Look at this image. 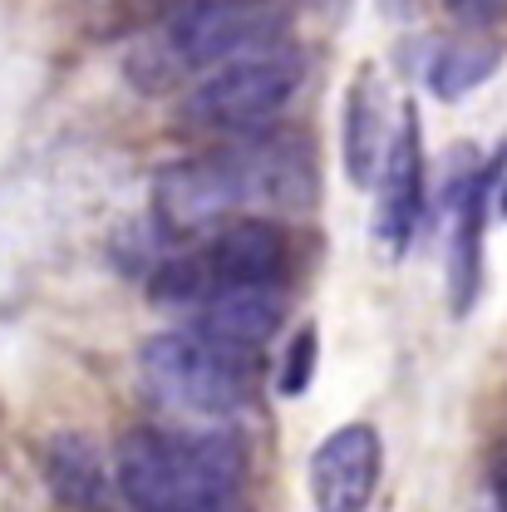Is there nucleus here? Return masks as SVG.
Here are the masks:
<instances>
[{
  "instance_id": "f257e3e1",
  "label": "nucleus",
  "mask_w": 507,
  "mask_h": 512,
  "mask_svg": "<svg viewBox=\"0 0 507 512\" xmlns=\"http://www.w3.org/2000/svg\"><path fill=\"white\" fill-rule=\"evenodd\" d=\"M316 153L301 133L261 128L217 153L168 163L153 178V212L168 237H212L242 222L252 207L306 212L316 207Z\"/></svg>"
},
{
  "instance_id": "f03ea898",
  "label": "nucleus",
  "mask_w": 507,
  "mask_h": 512,
  "mask_svg": "<svg viewBox=\"0 0 507 512\" xmlns=\"http://www.w3.org/2000/svg\"><path fill=\"white\" fill-rule=\"evenodd\" d=\"M242 478L247 458L227 434L133 429L114 458V483L133 512H247Z\"/></svg>"
},
{
  "instance_id": "7ed1b4c3",
  "label": "nucleus",
  "mask_w": 507,
  "mask_h": 512,
  "mask_svg": "<svg viewBox=\"0 0 507 512\" xmlns=\"http://www.w3.org/2000/svg\"><path fill=\"white\" fill-rule=\"evenodd\" d=\"M281 40L286 10L276 0H188L128 50L124 69L143 94H168Z\"/></svg>"
},
{
  "instance_id": "20e7f679",
  "label": "nucleus",
  "mask_w": 507,
  "mask_h": 512,
  "mask_svg": "<svg viewBox=\"0 0 507 512\" xmlns=\"http://www.w3.org/2000/svg\"><path fill=\"white\" fill-rule=\"evenodd\" d=\"M286 276V237L276 222L242 217L212 237H202L197 247L168 256L153 281L148 296L158 306H207L217 296L232 291H276V281Z\"/></svg>"
},
{
  "instance_id": "39448f33",
  "label": "nucleus",
  "mask_w": 507,
  "mask_h": 512,
  "mask_svg": "<svg viewBox=\"0 0 507 512\" xmlns=\"http://www.w3.org/2000/svg\"><path fill=\"white\" fill-rule=\"evenodd\" d=\"M138 370L148 394L188 419H232L252 404L256 365L252 355H237L197 330H163L143 345Z\"/></svg>"
},
{
  "instance_id": "423d86ee",
  "label": "nucleus",
  "mask_w": 507,
  "mask_h": 512,
  "mask_svg": "<svg viewBox=\"0 0 507 512\" xmlns=\"http://www.w3.org/2000/svg\"><path fill=\"white\" fill-rule=\"evenodd\" d=\"M301 79H306V55L291 40H281L202 74L183 94L178 119L192 133H232V138L261 133L296 99Z\"/></svg>"
},
{
  "instance_id": "0eeeda50",
  "label": "nucleus",
  "mask_w": 507,
  "mask_h": 512,
  "mask_svg": "<svg viewBox=\"0 0 507 512\" xmlns=\"http://www.w3.org/2000/svg\"><path fill=\"white\" fill-rule=\"evenodd\" d=\"M384 478V444L375 424L330 429L306 463V493L316 512H370Z\"/></svg>"
},
{
  "instance_id": "6e6552de",
  "label": "nucleus",
  "mask_w": 507,
  "mask_h": 512,
  "mask_svg": "<svg viewBox=\"0 0 507 512\" xmlns=\"http://www.w3.org/2000/svg\"><path fill=\"white\" fill-rule=\"evenodd\" d=\"M503 158H478L448 178V306L453 316H468L483 291V232H488V202L498 188Z\"/></svg>"
},
{
  "instance_id": "1a4fd4ad",
  "label": "nucleus",
  "mask_w": 507,
  "mask_h": 512,
  "mask_svg": "<svg viewBox=\"0 0 507 512\" xmlns=\"http://www.w3.org/2000/svg\"><path fill=\"white\" fill-rule=\"evenodd\" d=\"M380 207H375V232H380L384 252L404 256L409 242L419 237V222H424V207H429V168H424V128H419V109L404 104L399 109V124L389 138V153H384L380 168Z\"/></svg>"
},
{
  "instance_id": "9d476101",
  "label": "nucleus",
  "mask_w": 507,
  "mask_h": 512,
  "mask_svg": "<svg viewBox=\"0 0 507 512\" xmlns=\"http://www.w3.org/2000/svg\"><path fill=\"white\" fill-rule=\"evenodd\" d=\"M399 114L389 109V89H384L380 69L365 64L355 69L350 89H345V128H340V158H345V178L355 188H375L394 138Z\"/></svg>"
},
{
  "instance_id": "9b49d317",
  "label": "nucleus",
  "mask_w": 507,
  "mask_h": 512,
  "mask_svg": "<svg viewBox=\"0 0 507 512\" xmlns=\"http://www.w3.org/2000/svg\"><path fill=\"white\" fill-rule=\"evenodd\" d=\"M281 291H232L217 296L207 306H197V335L237 350V355H256L276 330H281Z\"/></svg>"
},
{
  "instance_id": "f8f14e48",
  "label": "nucleus",
  "mask_w": 507,
  "mask_h": 512,
  "mask_svg": "<svg viewBox=\"0 0 507 512\" xmlns=\"http://www.w3.org/2000/svg\"><path fill=\"white\" fill-rule=\"evenodd\" d=\"M40 468H45V483L50 493L60 498L64 508L74 512H99L109 503V468H104V453L89 434H55L45 453H40Z\"/></svg>"
},
{
  "instance_id": "ddd939ff",
  "label": "nucleus",
  "mask_w": 507,
  "mask_h": 512,
  "mask_svg": "<svg viewBox=\"0 0 507 512\" xmlns=\"http://www.w3.org/2000/svg\"><path fill=\"white\" fill-rule=\"evenodd\" d=\"M503 64V45H488V40H448V45H434V55L424 64V84L434 99H463L473 94L478 84H488Z\"/></svg>"
},
{
  "instance_id": "4468645a",
  "label": "nucleus",
  "mask_w": 507,
  "mask_h": 512,
  "mask_svg": "<svg viewBox=\"0 0 507 512\" xmlns=\"http://www.w3.org/2000/svg\"><path fill=\"white\" fill-rule=\"evenodd\" d=\"M316 360H320V335L316 325H301L291 340H286V355H281V394L286 399H301L311 380H316Z\"/></svg>"
},
{
  "instance_id": "2eb2a0df",
  "label": "nucleus",
  "mask_w": 507,
  "mask_h": 512,
  "mask_svg": "<svg viewBox=\"0 0 507 512\" xmlns=\"http://www.w3.org/2000/svg\"><path fill=\"white\" fill-rule=\"evenodd\" d=\"M444 5L448 15L463 20V25H488V20L507 15V0H444Z\"/></svg>"
},
{
  "instance_id": "dca6fc26",
  "label": "nucleus",
  "mask_w": 507,
  "mask_h": 512,
  "mask_svg": "<svg viewBox=\"0 0 507 512\" xmlns=\"http://www.w3.org/2000/svg\"><path fill=\"white\" fill-rule=\"evenodd\" d=\"M350 5H355V0H311V10H316L320 20H330V25H340V20L350 15Z\"/></svg>"
},
{
  "instance_id": "f3484780",
  "label": "nucleus",
  "mask_w": 507,
  "mask_h": 512,
  "mask_svg": "<svg viewBox=\"0 0 507 512\" xmlns=\"http://www.w3.org/2000/svg\"><path fill=\"white\" fill-rule=\"evenodd\" d=\"M503 217H507V188H503Z\"/></svg>"
}]
</instances>
